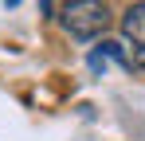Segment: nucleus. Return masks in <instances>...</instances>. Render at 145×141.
<instances>
[{
  "label": "nucleus",
  "mask_w": 145,
  "mask_h": 141,
  "mask_svg": "<svg viewBox=\"0 0 145 141\" xmlns=\"http://www.w3.org/2000/svg\"><path fill=\"white\" fill-rule=\"evenodd\" d=\"M63 27L74 39H94L110 27V8L102 0H67L63 8Z\"/></svg>",
  "instance_id": "f257e3e1"
},
{
  "label": "nucleus",
  "mask_w": 145,
  "mask_h": 141,
  "mask_svg": "<svg viewBox=\"0 0 145 141\" xmlns=\"http://www.w3.org/2000/svg\"><path fill=\"white\" fill-rule=\"evenodd\" d=\"M86 63H90V70H106L110 67V63H118V67H125V70H133V63H129V55H125V51H121V43H98L94 51H90V59H86Z\"/></svg>",
  "instance_id": "7ed1b4c3"
},
{
  "label": "nucleus",
  "mask_w": 145,
  "mask_h": 141,
  "mask_svg": "<svg viewBox=\"0 0 145 141\" xmlns=\"http://www.w3.org/2000/svg\"><path fill=\"white\" fill-rule=\"evenodd\" d=\"M121 35H125L121 51L129 55V63L133 67H145V0L129 4V12L121 16Z\"/></svg>",
  "instance_id": "f03ea898"
},
{
  "label": "nucleus",
  "mask_w": 145,
  "mask_h": 141,
  "mask_svg": "<svg viewBox=\"0 0 145 141\" xmlns=\"http://www.w3.org/2000/svg\"><path fill=\"white\" fill-rule=\"evenodd\" d=\"M4 4H16V0H4Z\"/></svg>",
  "instance_id": "20e7f679"
}]
</instances>
